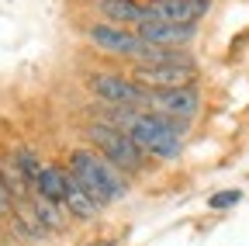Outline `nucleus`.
<instances>
[{
    "instance_id": "nucleus-1",
    "label": "nucleus",
    "mask_w": 249,
    "mask_h": 246,
    "mask_svg": "<svg viewBox=\"0 0 249 246\" xmlns=\"http://www.w3.org/2000/svg\"><path fill=\"white\" fill-rule=\"evenodd\" d=\"M111 118L118 121V129H124L145 152L163 156V160L180 156L183 135L191 129L187 121H177V118H166V114H152V111H142V108H118Z\"/></svg>"
},
{
    "instance_id": "nucleus-2",
    "label": "nucleus",
    "mask_w": 249,
    "mask_h": 246,
    "mask_svg": "<svg viewBox=\"0 0 249 246\" xmlns=\"http://www.w3.org/2000/svg\"><path fill=\"white\" fill-rule=\"evenodd\" d=\"M66 170L76 177V184L90 194V201L97 205V208L101 205H111L114 198L124 194V188H128V184L121 180V170L111 160H104L101 152H93V149H73Z\"/></svg>"
},
{
    "instance_id": "nucleus-3",
    "label": "nucleus",
    "mask_w": 249,
    "mask_h": 246,
    "mask_svg": "<svg viewBox=\"0 0 249 246\" xmlns=\"http://www.w3.org/2000/svg\"><path fill=\"white\" fill-rule=\"evenodd\" d=\"M87 139L97 146V152L104 160H111L121 173H132L145 163V149L124 129H118L114 121H93V125H87Z\"/></svg>"
},
{
    "instance_id": "nucleus-4",
    "label": "nucleus",
    "mask_w": 249,
    "mask_h": 246,
    "mask_svg": "<svg viewBox=\"0 0 249 246\" xmlns=\"http://www.w3.org/2000/svg\"><path fill=\"white\" fill-rule=\"evenodd\" d=\"M142 111L166 114V118H177V121H187V125H191V121L197 118V111H201V90L194 83L166 87V90H145Z\"/></svg>"
},
{
    "instance_id": "nucleus-5",
    "label": "nucleus",
    "mask_w": 249,
    "mask_h": 246,
    "mask_svg": "<svg viewBox=\"0 0 249 246\" xmlns=\"http://www.w3.org/2000/svg\"><path fill=\"white\" fill-rule=\"evenodd\" d=\"M90 94L104 101V104H114V108H142V97H145V87L128 80V76H118V73H93L87 80Z\"/></svg>"
},
{
    "instance_id": "nucleus-6",
    "label": "nucleus",
    "mask_w": 249,
    "mask_h": 246,
    "mask_svg": "<svg viewBox=\"0 0 249 246\" xmlns=\"http://www.w3.org/2000/svg\"><path fill=\"white\" fill-rule=\"evenodd\" d=\"M87 42L93 49H101V52H111V56H121V59H132L135 63V56L142 49V38L135 32H128V28H118L111 21H93L87 28Z\"/></svg>"
},
{
    "instance_id": "nucleus-7",
    "label": "nucleus",
    "mask_w": 249,
    "mask_h": 246,
    "mask_svg": "<svg viewBox=\"0 0 249 246\" xmlns=\"http://www.w3.org/2000/svg\"><path fill=\"white\" fill-rule=\"evenodd\" d=\"M135 83H142L145 90H166V87H187L197 80V66L194 63H163V66H135Z\"/></svg>"
},
{
    "instance_id": "nucleus-8",
    "label": "nucleus",
    "mask_w": 249,
    "mask_h": 246,
    "mask_svg": "<svg viewBox=\"0 0 249 246\" xmlns=\"http://www.w3.org/2000/svg\"><path fill=\"white\" fill-rule=\"evenodd\" d=\"M132 32L142 42L152 45H166V49H187L197 35V24H173V21H160V18H145L142 24H135Z\"/></svg>"
},
{
    "instance_id": "nucleus-9",
    "label": "nucleus",
    "mask_w": 249,
    "mask_h": 246,
    "mask_svg": "<svg viewBox=\"0 0 249 246\" xmlns=\"http://www.w3.org/2000/svg\"><path fill=\"white\" fill-rule=\"evenodd\" d=\"M211 0H152L149 18H160V21H173V24H197L208 14Z\"/></svg>"
},
{
    "instance_id": "nucleus-10",
    "label": "nucleus",
    "mask_w": 249,
    "mask_h": 246,
    "mask_svg": "<svg viewBox=\"0 0 249 246\" xmlns=\"http://www.w3.org/2000/svg\"><path fill=\"white\" fill-rule=\"evenodd\" d=\"M93 11L101 14V21H111L118 28H135L149 18V7L139 0H93Z\"/></svg>"
},
{
    "instance_id": "nucleus-11",
    "label": "nucleus",
    "mask_w": 249,
    "mask_h": 246,
    "mask_svg": "<svg viewBox=\"0 0 249 246\" xmlns=\"http://www.w3.org/2000/svg\"><path fill=\"white\" fill-rule=\"evenodd\" d=\"M62 205H66V211L76 215L80 222H87V219H93V215H97V205L90 201V194L76 184V177H73L70 170H66V201H62Z\"/></svg>"
},
{
    "instance_id": "nucleus-12",
    "label": "nucleus",
    "mask_w": 249,
    "mask_h": 246,
    "mask_svg": "<svg viewBox=\"0 0 249 246\" xmlns=\"http://www.w3.org/2000/svg\"><path fill=\"white\" fill-rule=\"evenodd\" d=\"M31 191H38V194H45L49 201H66V167H45L42 173H38V180H35V188Z\"/></svg>"
},
{
    "instance_id": "nucleus-13",
    "label": "nucleus",
    "mask_w": 249,
    "mask_h": 246,
    "mask_svg": "<svg viewBox=\"0 0 249 246\" xmlns=\"http://www.w3.org/2000/svg\"><path fill=\"white\" fill-rule=\"evenodd\" d=\"M31 205H35V211H38V219L45 222V229L49 232H62L66 229V205H59V201H49L45 194H38V191H31Z\"/></svg>"
},
{
    "instance_id": "nucleus-14",
    "label": "nucleus",
    "mask_w": 249,
    "mask_h": 246,
    "mask_svg": "<svg viewBox=\"0 0 249 246\" xmlns=\"http://www.w3.org/2000/svg\"><path fill=\"white\" fill-rule=\"evenodd\" d=\"M11 160L18 163V170L24 173V180L31 184V188H35V180H38V173L45 170V163H42L31 149H14V152H11Z\"/></svg>"
},
{
    "instance_id": "nucleus-15",
    "label": "nucleus",
    "mask_w": 249,
    "mask_h": 246,
    "mask_svg": "<svg viewBox=\"0 0 249 246\" xmlns=\"http://www.w3.org/2000/svg\"><path fill=\"white\" fill-rule=\"evenodd\" d=\"M242 201V191H222V194H211V208H232V205H239Z\"/></svg>"
},
{
    "instance_id": "nucleus-16",
    "label": "nucleus",
    "mask_w": 249,
    "mask_h": 246,
    "mask_svg": "<svg viewBox=\"0 0 249 246\" xmlns=\"http://www.w3.org/2000/svg\"><path fill=\"white\" fill-rule=\"evenodd\" d=\"M11 215H14V194L4 184V177H0V219H11Z\"/></svg>"
}]
</instances>
